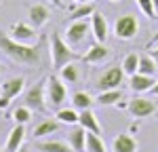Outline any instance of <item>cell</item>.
I'll return each instance as SVG.
<instances>
[{"label": "cell", "mask_w": 158, "mask_h": 152, "mask_svg": "<svg viewBox=\"0 0 158 152\" xmlns=\"http://www.w3.org/2000/svg\"><path fill=\"white\" fill-rule=\"evenodd\" d=\"M85 152H108L103 137H101V135H97V133L86 131V150Z\"/></svg>", "instance_id": "cell-25"}, {"label": "cell", "mask_w": 158, "mask_h": 152, "mask_svg": "<svg viewBox=\"0 0 158 152\" xmlns=\"http://www.w3.org/2000/svg\"><path fill=\"white\" fill-rule=\"evenodd\" d=\"M68 144L74 148V152H85L86 150V129L85 127H74L68 133Z\"/></svg>", "instance_id": "cell-16"}, {"label": "cell", "mask_w": 158, "mask_h": 152, "mask_svg": "<svg viewBox=\"0 0 158 152\" xmlns=\"http://www.w3.org/2000/svg\"><path fill=\"white\" fill-rule=\"evenodd\" d=\"M127 110L133 114L135 118H148L156 112V103L148 97H133L131 101H127Z\"/></svg>", "instance_id": "cell-7"}, {"label": "cell", "mask_w": 158, "mask_h": 152, "mask_svg": "<svg viewBox=\"0 0 158 152\" xmlns=\"http://www.w3.org/2000/svg\"><path fill=\"white\" fill-rule=\"evenodd\" d=\"M38 152H74V148L68 141H59V139H47V141H36Z\"/></svg>", "instance_id": "cell-19"}, {"label": "cell", "mask_w": 158, "mask_h": 152, "mask_svg": "<svg viewBox=\"0 0 158 152\" xmlns=\"http://www.w3.org/2000/svg\"><path fill=\"white\" fill-rule=\"evenodd\" d=\"M51 57H53V68H55V70H61L65 63L76 61V59H80L82 55H78V53L72 49V44H70L68 40H63L57 32H53V34H51Z\"/></svg>", "instance_id": "cell-2"}, {"label": "cell", "mask_w": 158, "mask_h": 152, "mask_svg": "<svg viewBox=\"0 0 158 152\" xmlns=\"http://www.w3.org/2000/svg\"><path fill=\"white\" fill-rule=\"evenodd\" d=\"M154 6H156V11H158V0H154Z\"/></svg>", "instance_id": "cell-38"}, {"label": "cell", "mask_w": 158, "mask_h": 152, "mask_svg": "<svg viewBox=\"0 0 158 152\" xmlns=\"http://www.w3.org/2000/svg\"><path fill=\"white\" fill-rule=\"evenodd\" d=\"M150 93H152V95H158V80H156V85L150 89Z\"/></svg>", "instance_id": "cell-32"}, {"label": "cell", "mask_w": 158, "mask_h": 152, "mask_svg": "<svg viewBox=\"0 0 158 152\" xmlns=\"http://www.w3.org/2000/svg\"><path fill=\"white\" fill-rule=\"evenodd\" d=\"M110 57V49L106 47V42H95L91 49L86 51L85 55L80 57L85 63H91V65H97V63H101V61H106Z\"/></svg>", "instance_id": "cell-10"}, {"label": "cell", "mask_w": 158, "mask_h": 152, "mask_svg": "<svg viewBox=\"0 0 158 152\" xmlns=\"http://www.w3.org/2000/svg\"><path fill=\"white\" fill-rule=\"evenodd\" d=\"M0 51L11 57L13 61L23 63V65H38L42 53L38 49V44H23V42H17L6 34H0Z\"/></svg>", "instance_id": "cell-1"}, {"label": "cell", "mask_w": 158, "mask_h": 152, "mask_svg": "<svg viewBox=\"0 0 158 152\" xmlns=\"http://www.w3.org/2000/svg\"><path fill=\"white\" fill-rule=\"evenodd\" d=\"M11 38L17 40V42H23V44H34L36 42V27L34 25H27L23 21H17V23L11 25Z\"/></svg>", "instance_id": "cell-8"}, {"label": "cell", "mask_w": 158, "mask_h": 152, "mask_svg": "<svg viewBox=\"0 0 158 152\" xmlns=\"http://www.w3.org/2000/svg\"><path fill=\"white\" fill-rule=\"evenodd\" d=\"M122 70H124V74L127 76H133L139 72V55L137 53H129L124 59H122Z\"/></svg>", "instance_id": "cell-27"}, {"label": "cell", "mask_w": 158, "mask_h": 152, "mask_svg": "<svg viewBox=\"0 0 158 152\" xmlns=\"http://www.w3.org/2000/svg\"><path fill=\"white\" fill-rule=\"evenodd\" d=\"M78 125L85 127L86 131H91V133H97V135H101L103 133V129H101V125H99L97 116H95V112L89 108V110H82L80 112V118H78Z\"/></svg>", "instance_id": "cell-18"}, {"label": "cell", "mask_w": 158, "mask_h": 152, "mask_svg": "<svg viewBox=\"0 0 158 152\" xmlns=\"http://www.w3.org/2000/svg\"><path fill=\"white\" fill-rule=\"evenodd\" d=\"M9 103H11V99H9V97L0 95V110H6V108H9Z\"/></svg>", "instance_id": "cell-31"}, {"label": "cell", "mask_w": 158, "mask_h": 152, "mask_svg": "<svg viewBox=\"0 0 158 152\" xmlns=\"http://www.w3.org/2000/svg\"><path fill=\"white\" fill-rule=\"evenodd\" d=\"M139 72L148 76H156L158 72V61L152 55H139Z\"/></svg>", "instance_id": "cell-26"}, {"label": "cell", "mask_w": 158, "mask_h": 152, "mask_svg": "<svg viewBox=\"0 0 158 152\" xmlns=\"http://www.w3.org/2000/svg\"><path fill=\"white\" fill-rule=\"evenodd\" d=\"M93 103H95V99H93V97H91V93H86V91H76V93L72 95V106L78 110V112L89 110Z\"/></svg>", "instance_id": "cell-23"}, {"label": "cell", "mask_w": 158, "mask_h": 152, "mask_svg": "<svg viewBox=\"0 0 158 152\" xmlns=\"http://www.w3.org/2000/svg\"><path fill=\"white\" fill-rule=\"evenodd\" d=\"M59 120L57 118H44V120H40V125L34 129V137L40 139V137H44V135H51V133H55L57 129H59Z\"/></svg>", "instance_id": "cell-20"}, {"label": "cell", "mask_w": 158, "mask_h": 152, "mask_svg": "<svg viewBox=\"0 0 158 152\" xmlns=\"http://www.w3.org/2000/svg\"><path fill=\"white\" fill-rule=\"evenodd\" d=\"M30 118H32V110H30L25 103L13 110V120H15V123H19V125H25V123H30Z\"/></svg>", "instance_id": "cell-29"}, {"label": "cell", "mask_w": 158, "mask_h": 152, "mask_svg": "<svg viewBox=\"0 0 158 152\" xmlns=\"http://www.w3.org/2000/svg\"><path fill=\"white\" fill-rule=\"evenodd\" d=\"M55 118L59 120L61 125H78L80 112H78L76 108H61V110H57Z\"/></svg>", "instance_id": "cell-24"}, {"label": "cell", "mask_w": 158, "mask_h": 152, "mask_svg": "<svg viewBox=\"0 0 158 152\" xmlns=\"http://www.w3.org/2000/svg\"><path fill=\"white\" fill-rule=\"evenodd\" d=\"M137 32H139V21H137V17L133 13L120 15L116 19V23H114V34L120 40H131V38L137 36Z\"/></svg>", "instance_id": "cell-4"}, {"label": "cell", "mask_w": 158, "mask_h": 152, "mask_svg": "<svg viewBox=\"0 0 158 152\" xmlns=\"http://www.w3.org/2000/svg\"><path fill=\"white\" fill-rule=\"evenodd\" d=\"M137 4H139V9L143 11L146 17L158 19V11H156V6H154V0H137Z\"/></svg>", "instance_id": "cell-30"}, {"label": "cell", "mask_w": 158, "mask_h": 152, "mask_svg": "<svg viewBox=\"0 0 158 152\" xmlns=\"http://www.w3.org/2000/svg\"><path fill=\"white\" fill-rule=\"evenodd\" d=\"M154 85H156V78L154 76H148V74H141V72L133 74L131 80H129V87L135 93H150V89L154 87Z\"/></svg>", "instance_id": "cell-14"}, {"label": "cell", "mask_w": 158, "mask_h": 152, "mask_svg": "<svg viewBox=\"0 0 158 152\" xmlns=\"http://www.w3.org/2000/svg\"><path fill=\"white\" fill-rule=\"evenodd\" d=\"M93 13H95V6H93V2H82V4H78L76 9L72 11V19H86V17H93Z\"/></svg>", "instance_id": "cell-28"}, {"label": "cell", "mask_w": 158, "mask_h": 152, "mask_svg": "<svg viewBox=\"0 0 158 152\" xmlns=\"http://www.w3.org/2000/svg\"><path fill=\"white\" fill-rule=\"evenodd\" d=\"M122 99V91L120 89H110V91H99L97 95V103L99 106H116Z\"/></svg>", "instance_id": "cell-22"}, {"label": "cell", "mask_w": 158, "mask_h": 152, "mask_svg": "<svg viewBox=\"0 0 158 152\" xmlns=\"http://www.w3.org/2000/svg\"><path fill=\"white\" fill-rule=\"evenodd\" d=\"M23 103L34 112H40V114L47 112V108H49L47 106V80H40V82H36V85H32L27 89L23 95Z\"/></svg>", "instance_id": "cell-3"}, {"label": "cell", "mask_w": 158, "mask_h": 152, "mask_svg": "<svg viewBox=\"0 0 158 152\" xmlns=\"http://www.w3.org/2000/svg\"><path fill=\"white\" fill-rule=\"evenodd\" d=\"M152 57H154V59L158 61V47H156V49H152Z\"/></svg>", "instance_id": "cell-34"}, {"label": "cell", "mask_w": 158, "mask_h": 152, "mask_svg": "<svg viewBox=\"0 0 158 152\" xmlns=\"http://www.w3.org/2000/svg\"><path fill=\"white\" fill-rule=\"evenodd\" d=\"M74 2H78V4H82V2H93V0H74Z\"/></svg>", "instance_id": "cell-37"}, {"label": "cell", "mask_w": 158, "mask_h": 152, "mask_svg": "<svg viewBox=\"0 0 158 152\" xmlns=\"http://www.w3.org/2000/svg\"><path fill=\"white\" fill-rule=\"evenodd\" d=\"M59 78L63 80V82H70V85H74V82H78V80H80V68H78L74 61L65 63V65L59 70Z\"/></svg>", "instance_id": "cell-21"}, {"label": "cell", "mask_w": 158, "mask_h": 152, "mask_svg": "<svg viewBox=\"0 0 158 152\" xmlns=\"http://www.w3.org/2000/svg\"><path fill=\"white\" fill-rule=\"evenodd\" d=\"M112 150L114 152H137L139 144L131 133H118L112 141Z\"/></svg>", "instance_id": "cell-12"}, {"label": "cell", "mask_w": 158, "mask_h": 152, "mask_svg": "<svg viewBox=\"0 0 158 152\" xmlns=\"http://www.w3.org/2000/svg\"><path fill=\"white\" fill-rule=\"evenodd\" d=\"M27 17H30V21H32L34 27H40V25H44L51 19V11H49V6H44V4H34V6H30Z\"/></svg>", "instance_id": "cell-17"}, {"label": "cell", "mask_w": 158, "mask_h": 152, "mask_svg": "<svg viewBox=\"0 0 158 152\" xmlns=\"http://www.w3.org/2000/svg\"><path fill=\"white\" fill-rule=\"evenodd\" d=\"M0 152H4V150H0Z\"/></svg>", "instance_id": "cell-40"}, {"label": "cell", "mask_w": 158, "mask_h": 152, "mask_svg": "<svg viewBox=\"0 0 158 152\" xmlns=\"http://www.w3.org/2000/svg\"><path fill=\"white\" fill-rule=\"evenodd\" d=\"M89 30H91V23H86V19H76V21H72V23L68 25V30H65V40H68L72 47L74 44H80L86 38Z\"/></svg>", "instance_id": "cell-9"}, {"label": "cell", "mask_w": 158, "mask_h": 152, "mask_svg": "<svg viewBox=\"0 0 158 152\" xmlns=\"http://www.w3.org/2000/svg\"><path fill=\"white\" fill-rule=\"evenodd\" d=\"M25 139V125H19L15 123V127L9 133V139H6V146H4V152H17L21 146H23Z\"/></svg>", "instance_id": "cell-15"}, {"label": "cell", "mask_w": 158, "mask_h": 152, "mask_svg": "<svg viewBox=\"0 0 158 152\" xmlns=\"http://www.w3.org/2000/svg\"><path fill=\"white\" fill-rule=\"evenodd\" d=\"M23 85H25V78L23 76H13V78H6L2 85H0V95H4V97H17L21 91H23Z\"/></svg>", "instance_id": "cell-13"}, {"label": "cell", "mask_w": 158, "mask_h": 152, "mask_svg": "<svg viewBox=\"0 0 158 152\" xmlns=\"http://www.w3.org/2000/svg\"><path fill=\"white\" fill-rule=\"evenodd\" d=\"M110 2H120V0H110Z\"/></svg>", "instance_id": "cell-39"}, {"label": "cell", "mask_w": 158, "mask_h": 152, "mask_svg": "<svg viewBox=\"0 0 158 152\" xmlns=\"http://www.w3.org/2000/svg\"><path fill=\"white\" fill-rule=\"evenodd\" d=\"M154 42H158V34H156V36H152V40H150V42H148V47H152V44H154Z\"/></svg>", "instance_id": "cell-33"}, {"label": "cell", "mask_w": 158, "mask_h": 152, "mask_svg": "<svg viewBox=\"0 0 158 152\" xmlns=\"http://www.w3.org/2000/svg\"><path fill=\"white\" fill-rule=\"evenodd\" d=\"M17 152H30V148H27V146H21V148H19Z\"/></svg>", "instance_id": "cell-35"}, {"label": "cell", "mask_w": 158, "mask_h": 152, "mask_svg": "<svg viewBox=\"0 0 158 152\" xmlns=\"http://www.w3.org/2000/svg\"><path fill=\"white\" fill-rule=\"evenodd\" d=\"M124 80V70L122 65H112L103 74L97 78V89L99 91H110V89H120Z\"/></svg>", "instance_id": "cell-6"}, {"label": "cell", "mask_w": 158, "mask_h": 152, "mask_svg": "<svg viewBox=\"0 0 158 152\" xmlns=\"http://www.w3.org/2000/svg\"><path fill=\"white\" fill-rule=\"evenodd\" d=\"M51 2H53L55 6H61V0H51Z\"/></svg>", "instance_id": "cell-36"}, {"label": "cell", "mask_w": 158, "mask_h": 152, "mask_svg": "<svg viewBox=\"0 0 158 152\" xmlns=\"http://www.w3.org/2000/svg\"><path fill=\"white\" fill-rule=\"evenodd\" d=\"M68 97V89L63 85L59 76H49L47 78V106L51 108H59Z\"/></svg>", "instance_id": "cell-5"}, {"label": "cell", "mask_w": 158, "mask_h": 152, "mask_svg": "<svg viewBox=\"0 0 158 152\" xmlns=\"http://www.w3.org/2000/svg\"><path fill=\"white\" fill-rule=\"evenodd\" d=\"M91 32L95 36V42H106L108 40V21L103 17V13L95 11L91 17Z\"/></svg>", "instance_id": "cell-11"}]
</instances>
